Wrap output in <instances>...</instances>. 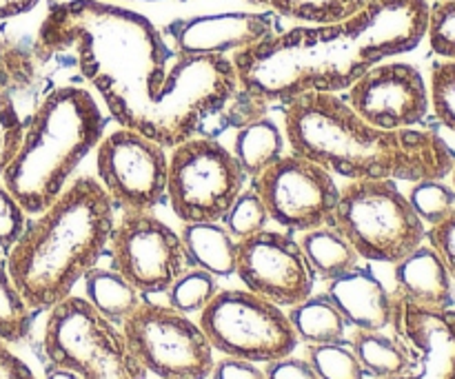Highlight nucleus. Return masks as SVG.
Wrapping results in <instances>:
<instances>
[{
  "mask_svg": "<svg viewBox=\"0 0 455 379\" xmlns=\"http://www.w3.org/2000/svg\"><path fill=\"white\" fill-rule=\"evenodd\" d=\"M347 105L378 129H413L431 109L429 87L409 62L385 60L364 71L342 96Z\"/></svg>",
  "mask_w": 455,
  "mask_h": 379,
  "instance_id": "obj_16",
  "label": "nucleus"
},
{
  "mask_svg": "<svg viewBox=\"0 0 455 379\" xmlns=\"http://www.w3.org/2000/svg\"><path fill=\"white\" fill-rule=\"evenodd\" d=\"M429 0H369L333 25H298L231 56L238 89L260 107L311 91H347L378 62L413 51L427 36Z\"/></svg>",
  "mask_w": 455,
  "mask_h": 379,
  "instance_id": "obj_1",
  "label": "nucleus"
},
{
  "mask_svg": "<svg viewBox=\"0 0 455 379\" xmlns=\"http://www.w3.org/2000/svg\"><path fill=\"white\" fill-rule=\"evenodd\" d=\"M251 186L265 202L271 222L289 233H305L331 225L336 213V176L300 154H284L260 173Z\"/></svg>",
  "mask_w": 455,
  "mask_h": 379,
  "instance_id": "obj_13",
  "label": "nucleus"
},
{
  "mask_svg": "<svg viewBox=\"0 0 455 379\" xmlns=\"http://www.w3.org/2000/svg\"><path fill=\"white\" fill-rule=\"evenodd\" d=\"M434 3H438V0H434Z\"/></svg>",
  "mask_w": 455,
  "mask_h": 379,
  "instance_id": "obj_45",
  "label": "nucleus"
},
{
  "mask_svg": "<svg viewBox=\"0 0 455 379\" xmlns=\"http://www.w3.org/2000/svg\"><path fill=\"white\" fill-rule=\"evenodd\" d=\"M331 226L360 260L395 265L425 242L427 226L394 180H349L340 186Z\"/></svg>",
  "mask_w": 455,
  "mask_h": 379,
  "instance_id": "obj_6",
  "label": "nucleus"
},
{
  "mask_svg": "<svg viewBox=\"0 0 455 379\" xmlns=\"http://www.w3.org/2000/svg\"><path fill=\"white\" fill-rule=\"evenodd\" d=\"M27 217L29 216L25 213V209L18 204V200L9 193L7 186L0 180V251H9V247L16 242L18 235L25 229Z\"/></svg>",
  "mask_w": 455,
  "mask_h": 379,
  "instance_id": "obj_37",
  "label": "nucleus"
},
{
  "mask_svg": "<svg viewBox=\"0 0 455 379\" xmlns=\"http://www.w3.org/2000/svg\"><path fill=\"white\" fill-rule=\"evenodd\" d=\"M349 346L354 349L364 375L371 379H391L403 373L407 364L403 342L385 331H358L351 333Z\"/></svg>",
  "mask_w": 455,
  "mask_h": 379,
  "instance_id": "obj_26",
  "label": "nucleus"
},
{
  "mask_svg": "<svg viewBox=\"0 0 455 379\" xmlns=\"http://www.w3.org/2000/svg\"><path fill=\"white\" fill-rule=\"evenodd\" d=\"M38 3L40 0H0V20H9V18L29 13Z\"/></svg>",
  "mask_w": 455,
  "mask_h": 379,
  "instance_id": "obj_42",
  "label": "nucleus"
},
{
  "mask_svg": "<svg viewBox=\"0 0 455 379\" xmlns=\"http://www.w3.org/2000/svg\"><path fill=\"white\" fill-rule=\"evenodd\" d=\"M96 171V180L120 211H154L167 198V149L133 129L118 127L102 136Z\"/></svg>",
  "mask_w": 455,
  "mask_h": 379,
  "instance_id": "obj_14",
  "label": "nucleus"
},
{
  "mask_svg": "<svg viewBox=\"0 0 455 379\" xmlns=\"http://www.w3.org/2000/svg\"><path fill=\"white\" fill-rule=\"evenodd\" d=\"M84 284V300L92 304L96 313L102 318L114 322L116 327H123L124 320L140 306L145 300L138 288H133L118 271L102 269V266H93L87 275L83 278Z\"/></svg>",
  "mask_w": 455,
  "mask_h": 379,
  "instance_id": "obj_24",
  "label": "nucleus"
},
{
  "mask_svg": "<svg viewBox=\"0 0 455 379\" xmlns=\"http://www.w3.org/2000/svg\"><path fill=\"white\" fill-rule=\"evenodd\" d=\"M238 91V74L231 58L178 56L173 53L167 80L158 100L151 107L142 136L164 149L196 138V133L218 115Z\"/></svg>",
  "mask_w": 455,
  "mask_h": 379,
  "instance_id": "obj_7",
  "label": "nucleus"
},
{
  "mask_svg": "<svg viewBox=\"0 0 455 379\" xmlns=\"http://www.w3.org/2000/svg\"><path fill=\"white\" fill-rule=\"evenodd\" d=\"M44 62L36 53L34 44H22L20 40H0V91L13 100L18 93H27L36 87L38 65Z\"/></svg>",
  "mask_w": 455,
  "mask_h": 379,
  "instance_id": "obj_28",
  "label": "nucleus"
},
{
  "mask_svg": "<svg viewBox=\"0 0 455 379\" xmlns=\"http://www.w3.org/2000/svg\"><path fill=\"white\" fill-rule=\"evenodd\" d=\"M116 207L96 178L80 176L44 211L27 220L9 247L7 273L34 313H47L107 253Z\"/></svg>",
  "mask_w": 455,
  "mask_h": 379,
  "instance_id": "obj_4",
  "label": "nucleus"
},
{
  "mask_svg": "<svg viewBox=\"0 0 455 379\" xmlns=\"http://www.w3.org/2000/svg\"><path fill=\"white\" fill-rule=\"evenodd\" d=\"M391 331L407 353L403 373L391 379H455V306L429 311L394 297Z\"/></svg>",
  "mask_w": 455,
  "mask_h": 379,
  "instance_id": "obj_17",
  "label": "nucleus"
},
{
  "mask_svg": "<svg viewBox=\"0 0 455 379\" xmlns=\"http://www.w3.org/2000/svg\"><path fill=\"white\" fill-rule=\"evenodd\" d=\"M218 291H220L218 278H213L207 271L189 266L173 280V284L164 291V296H167V304L172 309L187 315H200V311L216 297Z\"/></svg>",
  "mask_w": 455,
  "mask_h": 379,
  "instance_id": "obj_30",
  "label": "nucleus"
},
{
  "mask_svg": "<svg viewBox=\"0 0 455 379\" xmlns=\"http://www.w3.org/2000/svg\"><path fill=\"white\" fill-rule=\"evenodd\" d=\"M395 300L429 311L453 309V280L438 253L422 242L407 257L394 265Z\"/></svg>",
  "mask_w": 455,
  "mask_h": 379,
  "instance_id": "obj_20",
  "label": "nucleus"
},
{
  "mask_svg": "<svg viewBox=\"0 0 455 379\" xmlns=\"http://www.w3.org/2000/svg\"><path fill=\"white\" fill-rule=\"evenodd\" d=\"M409 204L425 226L438 225L455 211V189L444 180L413 182L407 193Z\"/></svg>",
  "mask_w": 455,
  "mask_h": 379,
  "instance_id": "obj_32",
  "label": "nucleus"
},
{
  "mask_svg": "<svg viewBox=\"0 0 455 379\" xmlns=\"http://www.w3.org/2000/svg\"><path fill=\"white\" fill-rule=\"evenodd\" d=\"M120 328L132 353L149 375L158 379H209L212 375L216 351L191 315L145 297Z\"/></svg>",
  "mask_w": 455,
  "mask_h": 379,
  "instance_id": "obj_11",
  "label": "nucleus"
},
{
  "mask_svg": "<svg viewBox=\"0 0 455 379\" xmlns=\"http://www.w3.org/2000/svg\"><path fill=\"white\" fill-rule=\"evenodd\" d=\"M111 269L118 271L145 297L160 296L189 269L180 233L154 211H120L111 229Z\"/></svg>",
  "mask_w": 455,
  "mask_h": 379,
  "instance_id": "obj_12",
  "label": "nucleus"
},
{
  "mask_svg": "<svg viewBox=\"0 0 455 379\" xmlns=\"http://www.w3.org/2000/svg\"><path fill=\"white\" fill-rule=\"evenodd\" d=\"M284 138L293 154L347 180H444L455 154L434 129H378L340 93L311 91L284 105Z\"/></svg>",
  "mask_w": 455,
  "mask_h": 379,
  "instance_id": "obj_3",
  "label": "nucleus"
},
{
  "mask_svg": "<svg viewBox=\"0 0 455 379\" xmlns=\"http://www.w3.org/2000/svg\"><path fill=\"white\" fill-rule=\"evenodd\" d=\"M287 318L298 340L305 344H333L347 340V322L327 293H311L307 300L289 306Z\"/></svg>",
  "mask_w": 455,
  "mask_h": 379,
  "instance_id": "obj_25",
  "label": "nucleus"
},
{
  "mask_svg": "<svg viewBox=\"0 0 455 379\" xmlns=\"http://www.w3.org/2000/svg\"><path fill=\"white\" fill-rule=\"evenodd\" d=\"M298 242H300L311 271L315 273V280L331 282V280L349 273L351 269L360 265L358 251L331 225L305 231V233H300Z\"/></svg>",
  "mask_w": 455,
  "mask_h": 379,
  "instance_id": "obj_23",
  "label": "nucleus"
},
{
  "mask_svg": "<svg viewBox=\"0 0 455 379\" xmlns=\"http://www.w3.org/2000/svg\"><path fill=\"white\" fill-rule=\"evenodd\" d=\"M427 40L431 51L443 60H455V0H438L429 7Z\"/></svg>",
  "mask_w": 455,
  "mask_h": 379,
  "instance_id": "obj_35",
  "label": "nucleus"
},
{
  "mask_svg": "<svg viewBox=\"0 0 455 379\" xmlns=\"http://www.w3.org/2000/svg\"><path fill=\"white\" fill-rule=\"evenodd\" d=\"M0 379H38L29 367L12 351V346L0 342Z\"/></svg>",
  "mask_w": 455,
  "mask_h": 379,
  "instance_id": "obj_41",
  "label": "nucleus"
},
{
  "mask_svg": "<svg viewBox=\"0 0 455 379\" xmlns=\"http://www.w3.org/2000/svg\"><path fill=\"white\" fill-rule=\"evenodd\" d=\"M262 368H265L267 379H320L309 359L296 358L293 353L262 364Z\"/></svg>",
  "mask_w": 455,
  "mask_h": 379,
  "instance_id": "obj_39",
  "label": "nucleus"
},
{
  "mask_svg": "<svg viewBox=\"0 0 455 379\" xmlns=\"http://www.w3.org/2000/svg\"><path fill=\"white\" fill-rule=\"evenodd\" d=\"M235 275L247 291L283 309L307 300L315 287V273L289 231L265 229L240 240Z\"/></svg>",
  "mask_w": 455,
  "mask_h": 379,
  "instance_id": "obj_15",
  "label": "nucleus"
},
{
  "mask_svg": "<svg viewBox=\"0 0 455 379\" xmlns=\"http://www.w3.org/2000/svg\"><path fill=\"white\" fill-rule=\"evenodd\" d=\"M449 178H451V186L455 189V162H453V169H451V173H449Z\"/></svg>",
  "mask_w": 455,
  "mask_h": 379,
  "instance_id": "obj_44",
  "label": "nucleus"
},
{
  "mask_svg": "<svg viewBox=\"0 0 455 379\" xmlns=\"http://www.w3.org/2000/svg\"><path fill=\"white\" fill-rule=\"evenodd\" d=\"M327 296L345 318L347 327L358 331H387L394 320V293L369 266H355L349 273L327 282Z\"/></svg>",
  "mask_w": 455,
  "mask_h": 379,
  "instance_id": "obj_19",
  "label": "nucleus"
},
{
  "mask_svg": "<svg viewBox=\"0 0 455 379\" xmlns=\"http://www.w3.org/2000/svg\"><path fill=\"white\" fill-rule=\"evenodd\" d=\"M43 353L49 364L76 371L83 379L149 377L129 349L123 328L78 296H69L47 311Z\"/></svg>",
  "mask_w": 455,
  "mask_h": 379,
  "instance_id": "obj_8",
  "label": "nucleus"
},
{
  "mask_svg": "<svg viewBox=\"0 0 455 379\" xmlns=\"http://www.w3.org/2000/svg\"><path fill=\"white\" fill-rule=\"evenodd\" d=\"M198 324L216 353L256 364L296 353L300 344L287 311L247 288L218 291Z\"/></svg>",
  "mask_w": 455,
  "mask_h": 379,
  "instance_id": "obj_9",
  "label": "nucleus"
},
{
  "mask_svg": "<svg viewBox=\"0 0 455 379\" xmlns=\"http://www.w3.org/2000/svg\"><path fill=\"white\" fill-rule=\"evenodd\" d=\"M278 31V16L269 12H227L180 18L169 22L163 36L178 56L231 58Z\"/></svg>",
  "mask_w": 455,
  "mask_h": 379,
  "instance_id": "obj_18",
  "label": "nucleus"
},
{
  "mask_svg": "<svg viewBox=\"0 0 455 379\" xmlns=\"http://www.w3.org/2000/svg\"><path fill=\"white\" fill-rule=\"evenodd\" d=\"M180 242L189 266L203 269L213 278H231L238 260V240L222 222H187Z\"/></svg>",
  "mask_w": 455,
  "mask_h": 379,
  "instance_id": "obj_21",
  "label": "nucleus"
},
{
  "mask_svg": "<svg viewBox=\"0 0 455 379\" xmlns=\"http://www.w3.org/2000/svg\"><path fill=\"white\" fill-rule=\"evenodd\" d=\"M247 3L278 18L320 27L355 16L369 0H247Z\"/></svg>",
  "mask_w": 455,
  "mask_h": 379,
  "instance_id": "obj_27",
  "label": "nucleus"
},
{
  "mask_svg": "<svg viewBox=\"0 0 455 379\" xmlns=\"http://www.w3.org/2000/svg\"><path fill=\"white\" fill-rule=\"evenodd\" d=\"M220 222L240 242V240L251 238V235L265 231L269 226L271 217L258 191L253 186H244L243 193L234 200V204H231L229 211L225 213Z\"/></svg>",
  "mask_w": 455,
  "mask_h": 379,
  "instance_id": "obj_33",
  "label": "nucleus"
},
{
  "mask_svg": "<svg viewBox=\"0 0 455 379\" xmlns=\"http://www.w3.org/2000/svg\"><path fill=\"white\" fill-rule=\"evenodd\" d=\"M209 379H267V375L262 364L222 355L220 359L213 362L212 375H209Z\"/></svg>",
  "mask_w": 455,
  "mask_h": 379,
  "instance_id": "obj_40",
  "label": "nucleus"
},
{
  "mask_svg": "<svg viewBox=\"0 0 455 379\" xmlns=\"http://www.w3.org/2000/svg\"><path fill=\"white\" fill-rule=\"evenodd\" d=\"M429 102L438 122L455 133V60L440 58L431 67Z\"/></svg>",
  "mask_w": 455,
  "mask_h": 379,
  "instance_id": "obj_34",
  "label": "nucleus"
},
{
  "mask_svg": "<svg viewBox=\"0 0 455 379\" xmlns=\"http://www.w3.org/2000/svg\"><path fill=\"white\" fill-rule=\"evenodd\" d=\"M34 49L43 60L71 53L83 80L102 98L118 127L138 133L173 60L163 31L149 18L105 0L49 4Z\"/></svg>",
  "mask_w": 455,
  "mask_h": 379,
  "instance_id": "obj_2",
  "label": "nucleus"
},
{
  "mask_svg": "<svg viewBox=\"0 0 455 379\" xmlns=\"http://www.w3.org/2000/svg\"><path fill=\"white\" fill-rule=\"evenodd\" d=\"M307 359L320 379H367L349 342L307 344Z\"/></svg>",
  "mask_w": 455,
  "mask_h": 379,
  "instance_id": "obj_31",
  "label": "nucleus"
},
{
  "mask_svg": "<svg viewBox=\"0 0 455 379\" xmlns=\"http://www.w3.org/2000/svg\"><path fill=\"white\" fill-rule=\"evenodd\" d=\"M284 146H287L284 129H280L274 120L262 115V118L238 127L231 154H234L235 162L240 164L247 180L251 182L265 169H269L275 160L283 158Z\"/></svg>",
  "mask_w": 455,
  "mask_h": 379,
  "instance_id": "obj_22",
  "label": "nucleus"
},
{
  "mask_svg": "<svg viewBox=\"0 0 455 379\" xmlns=\"http://www.w3.org/2000/svg\"><path fill=\"white\" fill-rule=\"evenodd\" d=\"M247 176L231 149L213 138H189L172 149L167 200L182 225L220 222L243 193Z\"/></svg>",
  "mask_w": 455,
  "mask_h": 379,
  "instance_id": "obj_10",
  "label": "nucleus"
},
{
  "mask_svg": "<svg viewBox=\"0 0 455 379\" xmlns=\"http://www.w3.org/2000/svg\"><path fill=\"white\" fill-rule=\"evenodd\" d=\"M425 242L438 253L455 284V211L449 213L443 222L427 229Z\"/></svg>",
  "mask_w": 455,
  "mask_h": 379,
  "instance_id": "obj_38",
  "label": "nucleus"
},
{
  "mask_svg": "<svg viewBox=\"0 0 455 379\" xmlns=\"http://www.w3.org/2000/svg\"><path fill=\"white\" fill-rule=\"evenodd\" d=\"M36 313L25 304L18 288L13 287L7 266L0 260V342L13 346L29 337Z\"/></svg>",
  "mask_w": 455,
  "mask_h": 379,
  "instance_id": "obj_29",
  "label": "nucleus"
},
{
  "mask_svg": "<svg viewBox=\"0 0 455 379\" xmlns=\"http://www.w3.org/2000/svg\"><path fill=\"white\" fill-rule=\"evenodd\" d=\"M105 127V114L87 87L60 84L44 93L22 120L20 145L0 176L27 216H38L65 191Z\"/></svg>",
  "mask_w": 455,
  "mask_h": 379,
  "instance_id": "obj_5",
  "label": "nucleus"
},
{
  "mask_svg": "<svg viewBox=\"0 0 455 379\" xmlns=\"http://www.w3.org/2000/svg\"><path fill=\"white\" fill-rule=\"evenodd\" d=\"M22 138V118L16 109V102L0 91V176L12 162Z\"/></svg>",
  "mask_w": 455,
  "mask_h": 379,
  "instance_id": "obj_36",
  "label": "nucleus"
},
{
  "mask_svg": "<svg viewBox=\"0 0 455 379\" xmlns=\"http://www.w3.org/2000/svg\"><path fill=\"white\" fill-rule=\"evenodd\" d=\"M43 379H83V377H80L76 371H69V368L53 367V364H49Z\"/></svg>",
  "mask_w": 455,
  "mask_h": 379,
  "instance_id": "obj_43",
  "label": "nucleus"
}]
</instances>
